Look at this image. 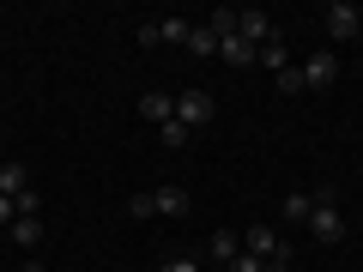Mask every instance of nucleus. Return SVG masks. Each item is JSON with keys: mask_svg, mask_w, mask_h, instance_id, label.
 Returning <instances> with one entry per match:
<instances>
[{"mask_svg": "<svg viewBox=\"0 0 363 272\" xmlns=\"http://www.w3.org/2000/svg\"><path fill=\"white\" fill-rule=\"evenodd\" d=\"M309 230H315V242H339V236H345V218H339L333 194H315V212H309Z\"/></svg>", "mask_w": 363, "mask_h": 272, "instance_id": "obj_1", "label": "nucleus"}, {"mask_svg": "<svg viewBox=\"0 0 363 272\" xmlns=\"http://www.w3.org/2000/svg\"><path fill=\"white\" fill-rule=\"evenodd\" d=\"M242 254H255V260H291V248L272 236V224H248V230H242Z\"/></svg>", "mask_w": 363, "mask_h": 272, "instance_id": "obj_2", "label": "nucleus"}, {"mask_svg": "<svg viewBox=\"0 0 363 272\" xmlns=\"http://www.w3.org/2000/svg\"><path fill=\"white\" fill-rule=\"evenodd\" d=\"M176 121H182V128H188V133H194V128H206V121H212V91H182V97H176Z\"/></svg>", "mask_w": 363, "mask_h": 272, "instance_id": "obj_3", "label": "nucleus"}, {"mask_svg": "<svg viewBox=\"0 0 363 272\" xmlns=\"http://www.w3.org/2000/svg\"><path fill=\"white\" fill-rule=\"evenodd\" d=\"M363 30V13L351 6V0H327V37H339V42H351Z\"/></svg>", "mask_w": 363, "mask_h": 272, "instance_id": "obj_4", "label": "nucleus"}, {"mask_svg": "<svg viewBox=\"0 0 363 272\" xmlns=\"http://www.w3.org/2000/svg\"><path fill=\"white\" fill-rule=\"evenodd\" d=\"M236 37L260 49V42H272V18L260 13V6H242V13H236Z\"/></svg>", "mask_w": 363, "mask_h": 272, "instance_id": "obj_5", "label": "nucleus"}, {"mask_svg": "<svg viewBox=\"0 0 363 272\" xmlns=\"http://www.w3.org/2000/svg\"><path fill=\"white\" fill-rule=\"evenodd\" d=\"M297 73H303V85H315V91H321V85H333V79H339V61H333L327 49H315L309 61L297 67Z\"/></svg>", "mask_w": 363, "mask_h": 272, "instance_id": "obj_6", "label": "nucleus"}, {"mask_svg": "<svg viewBox=\"0 0 363 272\" xmlns=\"http://www.w3.org/2000/svg\"><path fill=\"white\" fill-rule=\"evenodd\" d=\"M152 200H157V218H188V188L182 181H164Z\"/></svg>", "mask_w": 363, "mask_h": 272, "instance_id": "obj_7", "label": "nucleus"}, {"mask_svg": "<svg viewBox=\"0 0 363 272\" xmlns=\"http://www.w3.org/2000/svg\"><path fill=\"white\" fill-rule=\"evenodd\" d=\"M140 115L152 121V128H164V121H176V97H169V91H145V97H140Z\"/></svg>", "mask_w": 363, "mask_h": 272, "instance_id": "obj_8", "label": "nucleus"}, {"mask_svg": "<svg viewBox=\"0 0 363 272\" xmlns=\"http://www.w3.org/2000/svg\"><path fill=\"white\" fill-rule=\"evenodd\" d=\"M206 248H212V260H224V266H230V260L242 254V230H212Z\"/></svg>", "mask_w": 363, "mask_h": 272, "instance_id": "obj_9", "label": "nucleus"}, {"mask_svg": "<svg viewBox=\"0 0 363 272\" xmlns=\"http://www.w3.org/2000/svg\"><path fill=\"white\" fill-rule=\"evenodd\" d=\"M218 55H224L230 67H255V61H260V49H255V42H242V37H224Z\"/></svg>", "mask_w": 363, "mask_h": 272, "instance_id": "obj_10", "label": "nucleus"}, {"mask_svg": "<svg viewBox=\"0 0 363 272\" xmlns=\"http://www.w3.org/2000/svg\"><path fill=\"white\" fill-rule=\"evenodd\" d=\"M309 212H315V194H303V188H297V194H285L279 218H285V224H309Z\"/></svg>", "mask_w": 363, "mask_h": 272, "instance_id": "obj_11", "label": "nucleus"}, {"mask_svg": "<svg viewBox=\"0 0 363 272\" xmlns=\"http://www.w3.org/2000/svg\"><path fill=\"white\" fill-rule=\"evenodd\" d=\"M0 194H6V200L30 194V176H25V164H0Z\"/></svg>", "mask_w": 363, "mask_h": 272, "instance_id": "obj_12", "label": "nucleus"}, {"mask_svg": "<svg viewBox=\"0 0 363 272\" xmlns=\"http://www.w3.org/2000/svg\"><path fill=\"white\" fill-rule=\"evenodd\" d=\"M13 242L18 248H37L43 242V218H13Z\"/></svg>", "mask_w": 363, "mask_h": 272, "instance_id": "obj_13", "label": "nucleus"}, {"mask_svg": "<svg viewBox=\"0 0 363 272\" xmlns=\"http://www.w3.org/2000/svg\"><path fill=\"white\" fill-rule=\"evenodd\" d=\"M188 55H218V37H212V25H194V30H188Z\"/></svg>", "mask_w": 363, "mask_h": 272, "instance_id": "obj_14", "label": "nucleus"}, {"mask_svg": "<svg viewBox=\"0 0 363 272\" xmlns=\"http://www.w3.org/2000/svg\"><path fill=\"white\" fill-rule=\"evenodd\" d=\"M260 67H272V73H279V67H291V55H285V37L260 42Z\"/></svg>", "mask_w": 363, "mask_h": 272, "instance_id": "obj_15", "label": "nucleus"}, {"mask_svg": "<svg viewBox=\"0 0 363 272\" xmlns=\"http://www.w3.org/2000/svg\"><path fill=\"white\" fill-rule=\"evenodd\" d=\"M188 30H194L188 18H157V37L164 42H182V49H188Z\"/></svg>", "mask_w": 363, "mask_h": 272, "instance_id": "obj_16", "label": "nucleus"}, {"mask_svg": "<svg viewBox=\"0 0 363 272\" xmlns=\"http://www.w3.org/2000/svg\"><path fill=\"white\" fill-rule=\"evenodd\" d=\"M303 91H309V85H303L297 67H279V97H303Z\"/></svg>", "mask_w": 363, "mask_h": 272, "instance_id": "obj_17", "label": "nucleus"}, {"mask_svg": "<svg viewBox=\"0 0 363 272\" xmlns=\"http://www.w3.org/2000/svg\"><path fill=\"white\" fill-rule=\"evenodd\" d=\"M206 25H212V37H218V42H224V37H236V13H230V6H218Z\"/></svg>", "mask_w": 363, "mask_h": 272, "instance_id": "obj_18", "label": "nucleus"}, {"mask_svg": "<svg viewBox=\"0 0 363 272\" xmlns=\"http://www.w3.org/2000/svg\"><path fill=\"white\" fill-rule=\"evenodd\" d=\"M157 140H164L169 152H182V145H188V128H182V121H164V128H157Z\"/></svg>", "mask_w": 363, "mask_h": 272, "instance_id": "obj_19", "label": "nucleus"}, {"mask_svg": "<svg viewBox=\"0 0 363 272\" xmlns=\"http://www.w3.org/2000/svg\"><path fill=\"white\" fill-rule=\"evenodd\" d=\"M133 42H140V49H157V42H164V37H157V18H145V25H133Z\"/></svg>", "mask_w": 363, "mask_h": 272, "instance_id": "obj_20", "label": "nucleus"}, {"mask_svg": "<svg viewBox=\"0 0 363 272\" xmlns=\"http://www.w3.org/2000/svg\"><path fill=\"white\" fill-rule=\"evenodd\" d=\"M128 212H133V218H157V200H152V194H133Z\"/></svg>", "mask_w": 363, "mask_h": 272, "instance_id": "obj_21", "label": "nucleus"}, {"mask_svg": "<svg viewBox=\"0 0 363 272\" xmlns=\"http://www.w3.org/2000/svg\"><path fill=\"white\" fill-rule=\"evenodd\" d=\"M13 206H18V218H43V206H37V188H30V194H18Z\"/></svg>", "mask_w": 363, "mask_h": 272, "instance_id": "obj_22", "label": "nucleus"}, {"mask_svg": "<svg viewBox=\"0 0 363 272\" xmlns=\"http://www.w3.org/2000/svg\"><path fill=\"white\" fill-rule=\"evenodd\" d=\"M157 272H200V260H188V254H176V260H164Z\"/></svg>", "mask_w": 363, "mask_h": 272, "instance_id": "obj_23", "label": "nucleus"}, {"mask_svg": "<svg viewBox=\"0 0 363 272\" xmlns=\"http://www.w3.org/2000/svg\"><path fill=\"white\" fill-rule=\"evenodd\" d=\"M13 218H18V206H13V200H6V194H0V224L13 230Z\"/></svg>", "mask_w": 363, "mask_h": 272, "instance_id": "obj_24", "label": "nucleus"}, {"mask_svg": "<svg viewBox=\"0 0 363 272\" xmlns=\"http://www.w3.org/2000/svg\"><path fill=\"white\" fill-rule=\"evenodd\" d=\"M267 272H291V266H285V260H267Z\"/></svg>", "mask_w": 363, "mask_h": 272, "instance_id": "obj_25", "label": "nucleus"}, {"mask_svg": "<svg viewBox=\"0 0 363 272\" xmlns=\"http://www.w3.org/2000/svg\"><path fill=\"white\" fill-rule=\"evenodd\" d=\"M25 272H49V266H43V260H25Z\"/></svg>", "mask_w": 363, "mask_h": 272, "instance_id": "obj_26", "label": "nucleus"}]
</instances>
